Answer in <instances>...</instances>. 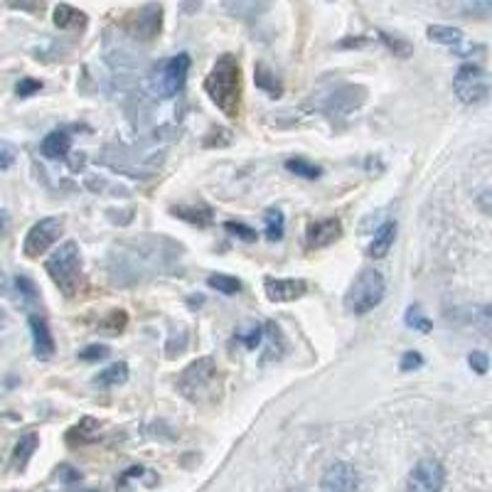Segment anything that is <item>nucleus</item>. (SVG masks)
<instances>
[{
    "mask_svg": "<svg viewBox=\"0 0 492 492\" xmlns=\"http://www.w3.org/2000/svg\"><path fill=\"white\" fill-rule=\"evenodd\" d=\"M217 382V364L212 357H200L193 364H187L178 377V392L185 399H190L194 404H200L207 392L212 389Z\"/></svg>",
    "mask_w": 492,
    "mask_h": 492,
    "instance_id": "nucleus-4",
    "label": "nucleus"
},
{
    "mask_svg": "<svg viewBox=\"0 0 492 492\" xmlns=\"http://www.w3.org/2000/svg\"><path fill=\"white\" fill-rule=\"evenodd\" d=\"M396 239V222H385V225L377 226V234L372 239V244L367 249V257L369 258H385L389 254V249L394 246Z\"/></svg>",
    "mask_w": 492,
    "mask_h": 492,
    "instance_id": "nucleus-16",
    "label": "nucleus"
},
{
    "mask_svg": "<svg viewBox=\"0 0 492 492\" xmlns=\"http://www.w3.org/2000/svg\"><path fill=\"white\" fill-rule=\"evenodd\" d=\"M264 340H266V350L261 354L258 364L279 362L281 357L286 354V340H283V332L276 328V322H264Z\"/></svg>",
    "mask_w": 492,
    "mask_h": 492,
    "instance_id": "nucleus-15",
    "label": "nucleus"
},
{
    "mask_svg": "<svg viewBox=\"0 0 492 492\" xmlns=\"http://www.w3.org/2000/svg\"><path fill=\"white\" fill-rule=\"evenodd\" d=\"M357 485H360V475L350 463H332L321 478L322 492H354Z\"/></svg>",
    "mask_w": 492,
    "mask_h": 492,
    "instance_id": "nucleus-10",
    "label": "nucleus"
},
{
    "mask_svg": "<svg viewBox=\"0 0 492 492\" xmlns=\"http://www.w3.org/2000/svg\"><path fill=\"white\" fill-rule=\"evenodd\" d=\"M62 229H65V219L62 217H44L40 222H35L28 234H25V242H22V254L28 258H40L44 251H50L54 246V242L62 236Z\"/></svg>",
    "mask_w": 492,
    "mask_h": 492,
    "instance_id": "nucleus-7",
    "label": "nucleus"
},
{
    "mask_svg": "<svg viewBox=\"0 0 492 492\" xmlns=\"http://www.w3.org/2000/svg\"><path fill=\"white\" fill-rule=\"evenodd\" d=\"M379 40L392 50V52L396 54V57H411V52H414V47H411V43L409 40H404V37H394V35H389V33H382L379 30Z\"/></svg>",
    "mask_w": 492,
    "mask_h": 492,
    "instance_id": "nucleus-27",
    "label": "nucleus"
},
{
    "mask_svg": "<svg viewBox=\"0 0 492 492\" xmlns=\"http://www.w3.org/2000/svg\"><path fill=\"white\" fill-rule=\"evenodd\" d=\"M468 364H471V369L475 375H488V369H490V357L482 353V350H475V353L468 354Z\"/></svg>",
    "mask_w": 492,
    "mask_h": 492,
    "instance_id": "nucleus-31",
    "label": "nucleus"
},
{
    "mask_svg": "<svg viewBox=\"0 0 492 492\" xmlns=\"http://www.w3.org/2000/svg\"><path fill=\"white\" fill-rule=\"evenodd\" d=\"M426 35L431 43L446 44V47H453V50H458L460 44H463V33H460L458 28H450V25H431Z\"/></svg>",
    "mask_w": 492,
    "mask_h": 492,
    "instance_id": "nucleus-20",
    "label": "nucleus"
},
{
    "mask_svg": "<svg viewBox=\"0 0 492 492\" xmlns=\"http://www.w3.org/2000/svg\"><path fill=\"white\" fill-rule=\"evenodd\" d=\"M446 482V471L436 458L418 460L407 478V492H440Z\"/></svg>",
    "mask_w": 492,
    "mask_h": 492,
    "instance_id": "nucleus-9",
    "label": "nucleus"
},
{
    "mask_svg": "<svg viewBox=\"0 0 492 492\" xmlns=\"http://www.w3.org/2000/svg\"><path fill=\"white\" fill-rule=\"evenodd\" d=\"M35 448H37V436L35 433H28L25 439L18 440V446H15V463H28L30 460V456L35 453Z\"/></svg>",
    "mask_w": 492,
    "mask_h": 492,
    "instance_id": "nucleus-28",
    "label": "nucleus"
},
{
    "mask_svg": "<svg viewBox=\"0 0 492 492\" xmlns=\"http://www.w3.org/2000/svg\"><path fill=\"white\" fill-rule=\"evenodd\" d=\"M453 91H456V99L465 107L482 104L490 94V76L478 65H463L453 76Z\"/></svg>",
    "mask_w": 492,
    "mask_h": 492,
    "instance_id": "nucleus-6",
    "label": "nucleus"
},
{
    "mask_svg": "<svg viewBox=\"0 0 492 492\" xmlns=\"http://www.w3.org/2000/svg\"><path fill=\"white\" fill-rule=\"evenodd\" d=\"M264 293L271 303H293L308 293V281L303 279H264Z\"/></svg>",
    "mask_w": 492,
    "mask_h": 492,
    "instance_id": "nucleus-11",
    "label": "nucleus"
},
{
    "mask_svg": "<svg viewBox=\"0 0 492 492\" xmlns=\"http://www.w3.org/2000/svg\"><path fill=\"white\" fill-rule=\"evenodd\" d=\"M286 171L298 175V178H306V180H318L322 175V168L311 165V163L303 161V158H290V161H286Z\"/></svg>",
    "mask_w": 492,
    "mask_h": 492,
    "instance_id": "nucleus-26",
    "label": "nucleus"
},
{
    "mask_svg": "<svg viewBox=\"0 0 492 492\" xmlns=\"http://www.w3.org/2000/svg\"><path fill=\"white\" fill-rule=\"evenodd\" d=\"M386 296V279L382 271L377 268H364L362 274L354 279L350 296H347V306L353 308V313L364 315V313L375 311L377 306L385 300Z\"/></svg>",
    "mask_w": 492,
    "mask_h": 492,
    "instance_id": "nucleus-3",
    "label": "nucleus"
},
{
    "mask_svg": "<svg viewBox=\"0 0 492 492\" xmlns=\"http://www.w3.org/2000/svg\"><path fill=\"white\" fill-rule=\"evenodd\" d=\"M47 274L54 281V286L62 290L65 296H75L76 290L82 289V251L76 242H65L54 251L52 257L47 258Z\"/></svg>",
    "mask_w": 492,
    "mask_h": 492,
    "instance_id": "nucleus-2",
    "label": "nucleus"
},
{
    "mask_svg": "<svg viewBox=\"0 0 492 492\" xmlns=\"http://www.w3.org/2000/svg\"><path fill=\"white\" fill-rule=\"evenodd\" d=\"M207 283H210V289L219 290L225 296H236L242 290V281L234 279V276H226V274H212Z\"/></svg>",
    "mask_w": 492,
    "mask_h": 492,
    "instance_id": "nucleus-24",
    "label": "nucleus"
},
{
    "mask_svg": "<svg viewBox=\"0 0 492 492\" xmlns=\"http://www.w3.org/2000/svg\"><path fill=\"white\" fill-rule=\"evenodd\" d=\"M126 321H129V315H126V313H123V311H114V313H111V315H108L107 321L101 322V328L107 325V330L114 332V335H116V332H121V328H126Z\"/></svg>",
    "mask_w": 492,
    "mask_h": 492,
    "instance_id": "nucleus-35",
    "label": "nucleus"
},
{
    "mask_svg": "<svg viewBox=\"0 0 492 492\" xmlns=\"http://www.w3.org/2000/svg\"><path fill=\"white\" fill-rule=\"evenodd\" d=\"M264 219H266V239L268 242H281L283 239V226H286V217H283V212L281 210H276V207H271V210H266V214H264Z\"/></svg>",
    "mask_w": 492,
    "mask_h": 492,
    "instance_id": "nucleus-23",
    "label": "nucleus"
},
{
    "mask_svg": "<svg viewBox=\"0 0 492 492\" xmlns=\"http://www.w3.org/2000/svg\"><path fill=\"white\" fill-rule=\"evenodd\" d=\"M225 229L229 232V234L239 236L242 242H249V244H251V242H257V239H258L257 229H251L249 225H242V222H226Z\"/></svg>",
    "mask_w": 492,
    "mask_h": 492,
    "instance_id": "nucleus-30",
    "label": "nucleus"
},
{
    "mask_svg": "<svg viewBox=\"0 0 492 492\" xmlns=\"http://www.w3.org/2000/svg\"><path fill=\"white\" fill-rule=\"evenodd\" d=\"M236 340L244 345V347H249V350H254L264 340V325H254L249 332L239 330L236 332Z\"/></svg>",
    "mask_w": 492,
    "mask_h": 492,
    "instance_id": "nucleus-29",
    "label": "nucleus"
},
{
    "mask_svg": "<svg viewBox=\"0 0 492 492\" xmlns=\"http://www.w3.org/2000/svg\"><path fill=\"white\" fill-rule=\"evenodd\" d=\"M472 11L492 12V0H472Z\"/></svg>",
    "mask_w": 492,
    "mask_h": 492,
    "instance_id": "nucleus-40",
    "label": "nucleus"
},
{
    "mask_svg": "<svg viewBox=\"0 0 492 492\" xmlns=\"http://www.w3.org/2000/svg\"><path fill=\"white\" fill-rule=\"evenodd\" d=\"M190 72V54L180 52L171 57L163 67H158L150 76V91L158 99H175L185 86Z\"/></svg>",
    "mask_w": 492,
    "mask_h": 492,
    "instance_id": "nucleus-5",
    "label": "nucleus"
},
{
    "mask_svg": "<svg viewBox=\"0 0 492 492\" xmlns=\"http://www.w3.org/2000/svg\"><path fill=\"white\" fill-rule=\"evenodd\" d=\"M15 91H18V97H33L37 91H43V82L40 79H20L18 86H15Z\"/></svg>",
    "mask_w": 492,
    "mask_h": 492,
    "instance_id": "nucleus-33",
    "label": "nucleus"
},
{
    "mask_svg": "<svg viewBox=\"0 0 492 492\" xmlns=\"http://www.w3.org/2000/svg\"><path fill=\"white\" fill-rule=\"evenodd\" d=\"M123 28L129 30L131 37H136L140 43L155 40L163 30V5L148 3V5H143L139 11H131Z\"/></svg>",
    "mask_w": 492,
    "mask_h": 492,
    "instance_id": "nucleus-8",
    "label": "nucleus"
},
{
    "mask_svg": "<svg viewBox=\"0 0 492 492\" xmlns=\"http://www.w3.org/2000/svg\"><path fill=\"white\" fill-rule=\"evenodd\" d=\"M475 322L485 328V330H492V306H480L475 308Z\"/></svg>",
    "mask_w": 492,
    "mask_h": 492,
    "instance_id": "nucleus-37",
    "label": "nucleus"
},
{
    "mask_svg": "<svg viewBox=\"0 0 492 492\" xmlns=\"http://www.w3.org/2000/svg\"><path fill=\"white\" fill-rule=\"evenodd\" d=\"M171 212L178 217V219H182V222H190V225L194 226H207L212 225V210L210 207H204V204H200V207H180V204H175V207H171Z\"/></svg>",
    "mask_w": 492,
    "mask_h": 492,
    "instance_id": "nucleus-19",
    "label": "nucleus"
},
{
    "mask_svg": "<svg viewBox=\"0 0 492 492\" xmlns=\"http://www.w3.org/2000/svg\"><path fill=\"white\" fill-rule=\"evenodd\" d=\"M108 357V347L107 345H89L79 353V360L84 362H99V360H107Z\"/></svg>",
    "mask_w": 492,
    "mask_h": 492,
    "instance_id": "nucleus-32",
    "label": "nucleus"
},
{
    "mask_svg": "<svg viewBox=\"0 0 492 492\" xmlns=\"http://www.w3.org/2000/svg\"><path fill=\"white\" fill-rule=\"evenodd\" d=\"M18 158V150L12 143H5V140H0V171H8L12 163Z\"/></svg>",
    "mask_w": 492,
    "mask_h": 492,
    "instance_id": "nucleus-34",
    "label": "nucleus"
},
{
    "mask_svg": "<svg viewBox=\"0 0 492 492\" xmlns=\"http://www.w3.org/2000/svg\"><path fill=\"white\" fill-rule=\"evenodd\" d=\"M72 150V139L67 131H52L47 139L43 140V155L50 158V161H60V158H67Z\"/></svg>",
    "mask_w": 492,
    "mask_h": 492,
    "instance_id": "nucleus-18",
    "label": "nucleus"
},
{
    "mask_svg": "<svg viewBox=\"0 0 492 492\" xmlns=\"http://www.w3.org/2000/svg\"><path fill=\"white\" fill-rule=\"evenodd\" d=\"M257 86H261V91H268V97L274 99H279L283 94L281 79L264 65H257Z\"/></svg>",
    "mask_w": 492,
    "mask_h": 492,
    "instance_id": "nucleus-22",
    "label": "nucleus"
},
{
    "mask_svg": "<svg viewBox=\"0 0 492 492\" xmlns=\"http://www.w3.org/2000/svg\"><path fill=\"white\" fill-rule=\"evenodd\" d=\"M404 322H407V328H411V330H418V332H431L433 330V322H431V318H426L424 315V311H421V306H409L407 315H404Z\"/></svg>",
    "mask_w": 492,
    "mask_h": 492,
    "instance_id": "nucleus-25",
    "label": "nucleus"
},
{
    "mask_svg": "<svg viewBox=\"0 0 492 492\" xmlns=\"http://www.w3.org/2000/svg\"><path fill=\"white\" fill-rule=\"evenodd\" d=\"M242 67L234 54H222L204 76V94L225 116L236 118L242 111Z\"/></svg>",
    "mask_w": 492,
    "mask_h": 492,
    "instance_id": "nucleus-1",
    "label": "nucleus"
},
{
    "mask_svg": "<svg viewBox=\"0 0 492 492\" xmlns=\"http://www.w3.org/2000/svg\"><path fill=\"white\" fill-rule=\"evenodd\" d=\"M18 289H20L22 296H28V298H37V289H35V283L30 279H25V276H18Z\"/></svg>",
    "mask_w": 492,
    "mask_h": 492,
    "instance_id": "nucleus-38",
    "label": "nucleus"
},
{
    "mask_svg": "<svg viewBox=\"0 0 492 492\" xmlns=\"http://www.w3.org/2000/svg\"><path fill=\"white\" fill-rule=\"evenodd\" d=\"M475 202H478V207H480L482 212L492 214V190H482V193L475 197Z\"/></svg>",
    "mask_w": 492,
    "mask_h": 492,
    "instance_id": "nucleus-39",
    "label": "nucleus"
},
{
    "mask_svg": "<svg viewBox=\"0 0 492 492\" xmlns=\"http://www.w3.org/2000/svg\"><path fill=\"white\" fill-rule=\"evenodd\" d=\"M421 364H424V357L418 353H414V350H411V353H404V357H401V369H404V372H414Z\"/></svg>",
    "mask_w": 492,
    "mask_h": 492,
    "instance_id": "nucleus-36",
    "label": "nucleus"
},
{
    "mask_svg": "<svg viewBox=\"0 0 492 492\" xmlns=\"http://www.w3.org/2000/svg\"><path fill=\"white\" fill-rule=\"evenodd\" d=\"M340 236H343V222L337 217H328L321 222H313L306 229V246L308 249H325V246L335 244Z\"/></svg>",
    "mask_w": 492,
    "mask_h": 492,
    "instance_id": "nucleus-12",
    "label": "nucleus"
},
{
    "mask_svg": "<svg viewBox=\"0 0 492 492\" xmlns=\"http://www.w3.org/2000/svg\"><path fill=\"white\" fill-rule=\"evenodd\" d=\"M52 20L60 30H84L89 18H86L82 11H76L75 5L62 3V5H57V8H54Z\"/></svg>",
    "mask_w": 492,
    "mask_h": 492,
    "instance_id": "nucleus-17",
    "label": "nucleus"
},
{
    "mask_svg": "<svg viewBox=\"0 0 492 492\" xmlns=\"http://www.w3.org/2000/svg\"><path fill=\"white\" fill-rule=\"evenodd\" d=\"M364 99H367V91L362 86H345V89H337L332 99L328 101V108L335 111V114H353L357 108L362 107Z\"/></svg>",
    "mask_w": 492,
    "mask_h": 492,
    "instance_id": "nucleus-13",
    "label": "nucleus"
},
{
    "mask_svg": "<svg viewBox=\"0 0 492 492\" xmlns=\"http://www.w3.org/2000/svg\"><path fill=\"white\" fill-rule=\"evenodd\" d=\"M30 332H33L35 357L37 360H50L54 354V337L47 321L40 318V315H30Z\"/></svg>",
    "mask_w": 492,
    "mask_h": 492,
    "instance_id": "nucleus-14",
    "label": "nucleus"
},
{
    "mask_svg": "<svg viewBox=\"0 0 492 492\" xmlns=\"http://www.w3.org/2000/svg\"><path fill=\"white\" fill-rule=\"evenodd\" d=\"M129 379V364L126 362H116L101 369L97 377H94V385L97 386H118L123 385Z\"/></svg>",
    "mask_w": 492,
    "mask_h": 492,
    "instance_id": "nucleus-21",
    "label": "nucleus"
}]
</instances>
